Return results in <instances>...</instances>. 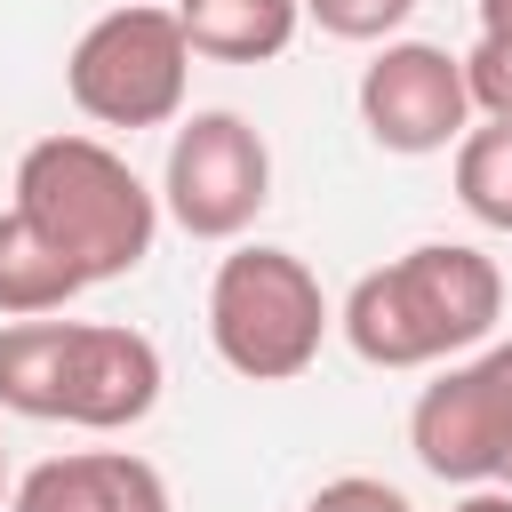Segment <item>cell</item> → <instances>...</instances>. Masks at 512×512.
Here are the masks:
<instances>
[{
  "label": "cell",
  "mask_w": 512,
  "mask_h": 512,
  "mask_svg": "<svg viewBox=\"0 0 512 512\" xmlns=\"http://www.w3.org/2000/svg\"><path fill=\"white\" fill-rule=\"evenodd\" d=\"M416 0H304V16L328 32V40H392L408 24Z\"/></svg>",
  "instance_id": "4fadbf2b"
},
{
  "label": "cell",
  "mask_w": 512,
  "mask_h": 512,
  "mask_svg": "<svg viewBox=\"0 0 512 512\" xmlns=\"http://www.w3.org/2000/svg\"><path fill=\"white\" fill-rule=\"evenodd\" d=\"M88 288L120 280L152 256L160 240V192L96 136H40L16 160V200H8Z\"/></svg>",
  "instance_id": "3957f363"
},
{
  "label": "cell",
  "mask_w": 512,
  "mask_h": 512,
  "mask_svg": "<svg viewBox=\"0 0 512 512\" xmlns=\"http://www.w3.org/2000/svg\"><path fill=\"white\" fill-rule=\"evenodd\" d=\"M336 312L320 296V272L296 256V248H232L208 280V344L232 376L248 384H288L320 360Z\"/></svg>",
  "instance_id": "277c9868"
},
{
  "label": "cell",
  "mask_w": 512,
  "mask_h": 512,
  "mask_svg": "<svg viewBox=\"0 0 512 512\" xmlns=\"http://www.w3.org/2000/svg\"><path fill=\"white\" fill-rule=\"evenodd\" d=\"M464 88H472V112L512 120V48H504V40H472V56H464Z\"/></svg>",
  "instance_id": "5bb4252c"
},
{
  "label": "cell",
  "mask_w": 512,
  "mask_h": 512,
  "mask_svg": "<svg viewBox=\"0 0 512 512\" xmlns=\"http://www.w3.org/2000/svg\"><path fill=\"white\" fill-rule=\"evenodd\" d=\"M176 24L208 64H272L296 40L304 0H176Z\"/></svg>",
  "instance_id": "30bf717a"
},
{
  "label": "cell",
  "mask_w": 512,
  "mask_h": 512,
  "mask_svg": "<svg viewBox=\"0 0 512 512\" xmlns=\"http://www.w3.org/2000/svg\"><path fill=\"white\" fill-rule=\"evenodd\" d=\"M8 512H168V480L136 448H72L32 464Z\"/></svg>",
  "instance_id": "9c48e42d"
},
{
  "label": "cell",
  "mask_w": 512,
  "mask_h": 512,
  "mask_svg": "<svg viewBox=\"0 0 512 512\" xmlns=\"http://www.w3.org/2000/svg\"><path fill=\"white\" fill-rule=\"evenodd\" d=\"M80 288H88V280H80L16 208H0V312H8V320H48V312H64Z\"/></svg>",
  "instance_id": "8fae6325"
},
{
  "label": "cell",
  "mask_w": 512,
  "mask_h": 512,
  "mask_svg": "<svg viewBox=\"0 0 512 512\" xmlns=\"http://www.w3.org/2000/svg\"><path fill=\"white\" fill-rule=\"evenodd\" d=\"M304 512H416L392 480H376V472H344V480H328Z\"/></svg>",
  "instance_id": "9a60e30c"
},
{
  "label": "cell",
  "mask_w": 512,
  "mask_h": 512,
  "mask_svg": "<svg viewBox=\"0 0 512 512\" xmlns=\"http://www.w3.org/2000/svg\"><path fill=\"white\" fill-rule=\"evenodd\" d=\"M272 200V152L240 112H192L168 136V168H160V208L192 232V240H240Z\"/></svg>",
  "instance_id": "52a82bcc"
},
{
  "label": "cell",
  "mask_w": 512,
  "mask_h": 512,
  "mask_svg": "<svg viewBox=\"0 0 512 512\" xmlns=\"http://www.w3.org/2000/svg\"><path fill=\"white\" fill-rule=\"evenodd\" d=\"M456 200L488 232H512V120L464 128V144H456Z\"/></svg>",
  "instance_id": "7c38bea8"
},
{
  "label": "cell",
  "mask_w": 512,
  "mask_h": 512,
  "mask_svg": "<svg viewBox=\"0 0 512 512\" xmlns=\"http://www.w3.org/2000/svg\"><path fill=\"white\" fill-rule=\"evenodd\" d=\"M408 448L432 480L512 488V336L440 368L408 408Z\"/></svg>",
  "instance_id": "8992f818"
},
{
  "label": "cell",
  "mask_w": 512,
  "mask_h": 512,
  "mask_svg": "<svg viewBox=\"0 0 512 512\" xmlns=\"http://www.w3.org/2000/svg\"><path fill=\"white\" fill-rule=\"evenodd\" d=\"M448 512H512V488H472V496L448 504Z\"/></svg>",
  "instance_id": "e0dca14e"
},
{
  "label": "cell",
  "mask_w": 512,
  "mask_h": 512,
  "mask_svg": "<svg viewBox=\"0 0 512 512\" xmlns=\"http://www.w3.org/2000/svg\"><path fill=\"white\" fill-rule=\"evenodd\" d=\"M360 128L384 152H448L472 128V88H464V56L432 48V40H384L376 64L360 72Z\"/></svg>",
  "instance_id": "ba28073f"
},
{
  "label": "cell",
  "mask_w": 512,
  "mask_h": 512,
  "mask_svg": "<svg viewBox=\"0 0 512 512\" xmlns=\"http://www.w3.org/2000/svg\"><path fill=\"white\" fill-rule=\"evenodd\" d=\"M160 344L120 320H8L0 328V408L32 424L128 432L160 408Z\"/></svg>",
  "instance_id": "7a4b0ae2"
},
{
  "label": "cell",
  "mask_w": 512,
  "mask_h": 512,
  "mask_svg": "<svg viewBox=\"0 0 512 512\" xmlns=\"http://www.w3.org/2000/svg\"><path fill=\"white\" fill-rule=\"evenodd\" d=\"M480 40H504L512 48V0H480Z\"/></svg>",
  "instance_id": "2e32d148"
},
{
  "label": "cell",
  "mask_w": 512,
  "mask_h": 512,
  "mask_svg": "<svg viewBox=\"0 0 512 512\" xmlns=\"http://www.w3.org/2000/svg\"><path fill=\"white\" fill-rule=\"evenodd\" d=\"M504 320V272L496 256L464 240H424L376 272L352 280L336 328L368 368H432L456 352H480Z\"/></svg>",
  "instance_id": "6da1fadb"
},
{
  "label": "cell",
  "mask_w": 512,
  "mask_h": 512,
  "mask_svg": "<svg viewBox=\"0 0 512 512\" xmlns=\"http://www.w3.org/2000/svg\"><path fill=\"white\" fill-rule=\"evenodd\" d=\"M8 496H16V488H8V456H0V504H8Z\"/></svg>",
  "instance_id": "ac0fdd59"
},
{
  "label": "cell",
  "mask_w": 512,
  "mask_h": 512,
  "mask_svg": "<svg viewBox=\"0 0 512 512\" xmlns=\"http://www.w3.org/2000/svg\"><path fill=\"white\" fill-rule=\"evenodd\" d=\"M64 88L96 128H168L192 88V40L176 8L152 0L104 8L64 56Z\"/></svg>",
  "instance_id": "5b68a950"
}]
</instances>
